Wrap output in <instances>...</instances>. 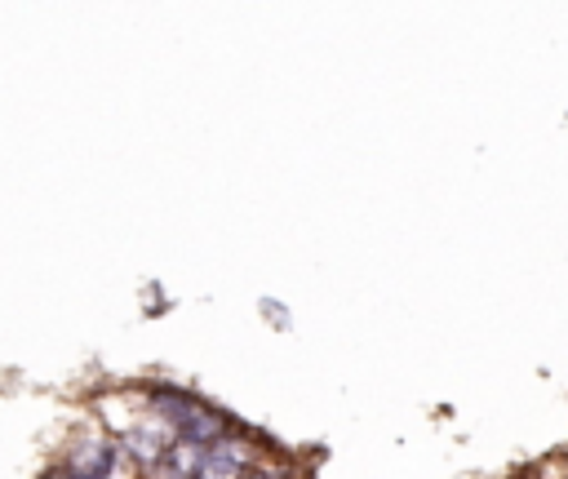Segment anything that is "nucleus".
<instances>
[{"instance_id": "f257e3e1", "label": "nucleus", "mask_w": 568, "mask_h": 479, "mask_svg": "<svg viewBox=\"0 0 568 479\" xmlns=\"http://www.w3.org/2000/svg\"><path fill=\"white\" fill-rule=\"evenodd\" d=\"M146 412H155L173 430V439H186V444H200V448H213L231 430V417L222 408H213V404H204V399H195L178 386H151Z\"/></svg>"}, {"instance_id": "f03ea898", "label": "nucleus", "mask_w": 568, "mask_h": 479, "mask_svg": "<svg viewBox=\"0 0 568 479\" xmlns=\"http://www.w3.org/2000/svg\"><path fill=\"white\" fill-rule=\"evenodd\" d=\"M62 470H71L75 479H120V470H129V457L124 448L115 444V435H75L67 457H62Z\"/></svg>"}]
</instances>
